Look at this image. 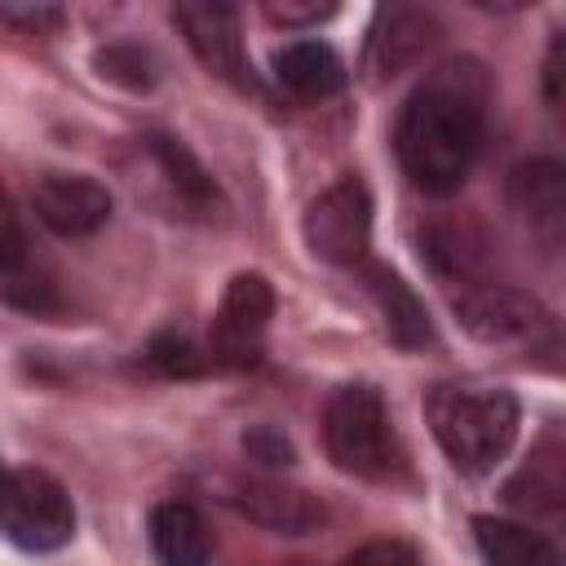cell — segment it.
Masks as SVG:
<instances>
[{
  "mask_svg": "<svg viewBox=\"0 0 566 566\" xmlns=\"http://www.w3.org/2000/svg\"><path fill=\"white\" fill-rule=\"evenodd\" d=\"M473 535H478V553L486 566H562V553L553 548V539H544L539 531L522 522L478 517Z\"/></svg>",
  "mask_w": 566,
  "mask_h": 566,
  "instance_id": "15",
  "label": "cell"
},
{
  "mask_svg": "<svg viewBox=\"0 0 566 566\" xmlns=\"http://www.w3.org/2000/svg\"><path fill=\"white\" fill-rule=\"evenodd\" d=\"M336 4H296V0H270L265 4V18L270 22H283V27H301V22H318V18H332Z\"/></svg>",
  "mask_w": 566,
  "mask_h": 566,
  "instance_id": "23",
  "label": "cell"
},
{
  "mask_svg": "<svg viewBox=\"0 0 566 566\" xmlns=\"http://www.w3.org/2000/svg\"><path fill=\"white\" fill-rule=\"evenodd\" d=\"M509 212L531 243L566 248V164L553 155L522 159L509 172Z\"/></svg>",
  "mask_w": 566,
  "mask_h": 566,
  "instance_id": "6",
  "label": "cell"
},
{
  "mask_svg": "<svg viewBox=\"0 0 566 566\" xmlns=\"http://www.w3.org/2000/svg\"><path fill=\"white\" fill-rule=\"evenodd\" d=\"M340 566H420L416 548L402 544V539H371L363 548H354Z\"/></svg>",
  "mask_w": 566,
  "mask_h": 566,
  "instance_id": "20",
  "label": "cell"
},
{
  "mask_svg": "<svg viewBox=\"0 0 566 566\" xmlns=\"http://www.w3.org/2000/svg\"><path fill=\"white\" fill-rule=\"evenodd\" d=\"M4 18H9V22H27L31 31H40V27H57V22H62L57 9H13V4H4Z\"/></svg>",
  "mask_w": 566,
  "mask_h": 566,
  "instance_id": "25",
  "label": "cell"
},
{
  "mask_svg": "<svg viewBox=\"0 0 566 566\" xmlns=\"http://www.w3.org/2000/svg\"><path fill=\"white\" fill-rule=\"evenodd\" d=\"M4 535L18 548L49 553L75 535V504L66 486L44 469H9L4 478Z\"/></svg>",
  "mask_w": 566,
  "mask_h": 566,
  "instance_id": "4",
  "label": "cell"
},
{
  "mask_svg": "<svg viewBox=\"0 0 566 566\" xmlns=\"http://www.w3.org/2000/svg\"><path fill=\"white\" fill-rule=\"evenodd\" d=\"M146 146H150V155L159 159V168L168 172V181H172V190L186 199V203H208L217 190H212V177L203 172V164L181 146V142H172V137H146Z\"/></svg>",
  "mask_w": 566,
  "mask_h": 566,
  "instance_id": "17",
  "label": "cell"
},
{
  "mask_svg": "<svg viewBox=\"0 0 566 566\" xmlns=\"http://www.w3.org/2000/svg\"><path fill=\"white\" fill-rule=\"evenodd\" d=\"M455 318L464 323V332H473L478 340H495V345L526 340L548 323V314L539 310L535 296L500 287V283H473L469 292H460Z\"/></svg>",
  "mask_w": 566,
  "mask_h": 566,
  "instance_id": "10",
  "label": "cell"
},
{
  "mask_svg": "<svg viewBox=\"0 0 566 566\" xmlns=\"http://www.w3.org/2000/svg\"><path fill=\"white\" fill-rule=\"evenodd\" d=\"M270 314H274L270 279L256 274V270L234 274L226 283V292H221V305H217V318H212V349L208 354L212 358H234V363L252 358V345L265 332Z\"/></svg>",
  "mask_w": 566,
  "mask_h": 566,
  "instance_id": "9",
  "label": "cell"
},
{
  "mask_svg": "<svg viewBox=\"0 0 566 566\" xmlns=\"http://www.w3.org/2000/svg\"><path fill=\"white\" fill-rule=\"evenodd\" d=\"M544 93L553 102L566 97V31H557L553 44H548V53H544Z\"/></svg>",
  "mask_w": 566,
  "mask_h": 566,
  "instance_id": "24",
  "label": "cell"
},
{
  "mask_svg": "<svg viewBox=\"0 0 566 566\" xmlns=\"http://www.w3.org/2000/svg\"><path fill=\"white\" fill-rule=\"evenodd\" d=\"M111 208H115L111 190L93 177H80V172H44L31 190L35 221L62 239H80V234L102 230L111 221Z\"/></svg>",
  "mask_w": 566,
  "mask_h": 566,
  "instance_id": "8",
  "label": "cell"
},
{
  "mask_svg": "<svg viewBox=\"0 0 566 566\" xmlns=\"http://www.w3.org/2000/svg\"><path fill=\"white\" fill-rule=\"evenodd\" d=\"M274 75L296 97H332L345 88V62L323 40H296L274 53Z\"/></svg>",
  "mask_w": 566,
  "mask_h": 566,
  "instance_id": "14",
  "label": "cell"
},
{
  "mask_svg": "<svg viewBox=\"0 0 566 566\" xmlns=\"http://www.w3.org/2000/svg\"><path fill=\"white\" fill-rule=\"evenodd\" d=\"M323 447H327V460L340 473L371 478V482L394 478L398 464H402L398 438H394V424H389V411H385V398L371 385H340L327 398Z\"/></svg>",
  "mask_w": 566,
  "mask_h": 566,
  "instance_id": "3",
  "label": "cell"
},
{
  "mask_svg": "<svg viewBox=\"0 0 566 566\" xmlns=\"http://www.w3.org/2000/svg\"><path fill=\"white\" fill-rule=\"evenodd\" d=\"M150 358H155V367L168 371V376H190V371L203 367V358L190 349L186 336H164V340H155V345H150Z\"/></svg>",
  "mask_w": 566,
  "mask_h": 566,
  "instance_id": "22",
  "label": "cell"
},
{
  "mask_svg": "<svg viewBox=\"0 0 566 566\" xmlns=\"http://www.w3.org/2000/svg\"><path fill=\"white\" fill-rule=\"evenodd\" d=\"M380 31L371 35V66L380 71V75H394V71H402L407 62H416L424 49H429V40H433V18L429 13H416V9H385L380 13Z\"/></svg>",
  "mask_w": 566,
  "mask_h": 566,
  "instance_id": "16",
  "label": "cell"
},
{
  "mask_svg": "<svg viewBox=\"0 0 566 566\" xmlns=\"http://www.w3.org/2000/svg\"><path fill=\"white\" fill-rule=\"evenodd\" d=\"M424 416L460 473H491L517 438V402L504 389L438 385L424 402Z\"/></svg>",
  "mask_w": 566,
  "mask_h": 566,
  "instance_id": "2",
  "label": "cell"
},
{
  "mask_svg": "<svg viewBox=\"0 0 566 566\" xmlns=\"http://www.w3.org/2000/svg\"><path fill=\"white\" fill-rule=\"evenodd\" d=\"M146 535H150V553L159 557V566H208L212 535L195 504H186V500L155 504Z\"/></svg>",
  "mask_w": 566,
  "mask_h": 566,
  "instance_id": "12",
  "label": "cell"
},
{
  "mask_svg": "<svg viewBox=\"0 0 566 566\" xmlns=\"http://www.w3.org/2000/svg\"><path fill=\"white\" fill-rule=\"evenodd\" d=\"M4 301L27 310V314H53L62 301H57V287L44 279V274H31V270H9L4 274Z\"/></svg>",
  "mask_w": 566,
  "mask_h": 566,
  "instance_id": "19",
  "label": "cell"
},
{
  "mask_svg": "<svg viewBox=\"0 0 566 566\" xmlns=\"http://www.w3.org/2000/svg\"><path fill=\"white\" fill-rule=\"evenodd\" d=\"M305 243L327 265L371 261V195L358 177H340L305 208Z\"/></svg>",
  "mask_w": 566,
  "mask_h": 566,
  "instance_id": "5",
  "label": "cell"
},
{
  "mask_svg": "<svg viewBox=\"0 0 566 566\" xmlns=\"http://www.w3.org/2000/svg\"><path fill=\"white\" fill-rule=\"evenodd\" d=\"M234 509L265 526V531H279V535H310L323 526L327 509L301 491V486H287V482H274V478H248L234 486Z\"/></svg>",
  "mask_w": 566,
  "mask_h": 566,
  "instance_id": "11",
  "label": "cell"
},
{
  "mask_svg": "<svg viewBox=\"0 0 566 566\" xmlns=\"http://www.w3.org/2000/svg\"><path fill=\"white\" fill-rule=\"evenodd\" d=\"M243 451H248L256 464H265V469L292 464V442H287L279 429H270V424H256V429H248V433H243Z\"/></svg>",
  "mask_w": 566,
  "mask_h": 566,
  "instance_id": "21",
  "label": "cell"
},
{
  "mask_svg": "<svg viewBox=\"0 0 566 566\" xmlns=\"http://www.w3.org/2000/svg\"><path fill=\"white\" fill-rule=\"evenodd\" d=\"M97 66H102L106 80H115L124 88H150L155 84V62L137 44H111V49H102L97 53Z\"/></svg>",
  "mask_w": 566,
  "mask_h": 566,
  "instance_id": "18",
  "label": "cell"
},
{
  "mask_svg": "<svg viewBox=\"0 0 566 566\" xmlns=\"http://www.w3.org/2000/svg\"><path fill=\"white\" fill-rule=\"evenodd\" d=\"M398 164L424 195H451L464 186L482 150V75L473 62H451L429 75L398 115Z\"/></svg>",
  "mask_w": 566,
  "mask_h": 566,
  "instance_id": "1",
  "label": "cell"
},
{
  "mask_svg": "<svg viewBox=\"0 0 566 566\" xmlns=\"http://www.w3.org/2000/svg\"><path fill=\"white\" fill-rule=\"evenodd\" d=\"M363 279H367V292L376 296L380 305V318H385V332L398 349H424L433 340V323L420 305V296L380 261H367L363 265Z\"/></svg>",
  "mask_w": 566,
  "mask_h": 566,
  "instance_id": "13",
  "label": "cell"
},
{
  "mask_svg": "<svg viewBox=\"0 0 566 566\" xmlns=\"http://www.w3.org/2000/svg\"><path fill=\"white\" fill-rule=\"evenodd\" d=\"M186 44L195 49V57L230 84H252L248 71V53H243V31H239V9L221 4V0H186L172 9Z\"/></svg>",
  "mask_w": 566,
  "mask_h": 566,
  "instance_id": "7",
  "label": "cell"
}]
</instances>
